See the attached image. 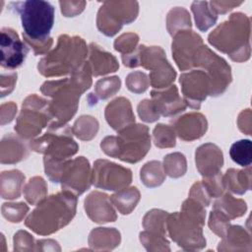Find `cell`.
Listing matches in <instances>:
<instances>
[{"instance_id":"cell-8","label":"cell","mask_w":252,"mask_h":252,"mask_svg":"<svg viewBox=\"0 0 252 252\" xmlns=\"http://www.w3.org/2000/svg\"><path fill=\"white\" fill-rule=\"evenodd\" d=\"M122 61L129 68L143 66L150 70V84L155 89L169 87L176 77V72L166 60L164 51L158 46L139 45L134 52L122 55Z\"/></svg>"},{"instance_id":"cell-11","label":"cell","mask_w":252,"mask_h":252,"mask_svg":"<svg viewBox=\"0 0 252 252\" xmlns=\"http://www.w3.org/2000/svg\"><path fill=\"white\" fill-rule=\"evenodd\" d=\"M138 12L139 6L136 1H105L97 13V28L105 35L112 36L124 24L132 23Z\"/></svg>"},{"instance_id":"cell-48","label":"cell","mask_w":252,"mask_h":252,"mask_svg":"<svg viewBox=\"0 0 252 252\" xmlns=\"http://www.w3.org/2000/svg\"><path fill=\"white\" fill-rule=\"evenodd\" d=\"M61 12L65 17H74L83 12L86 2L85 1H60Z\"/></svg>"},{"instance_id":"cell-5","label":"cell","mask_w":252,"mask_h":252,"mask_svg":"<svg viewBox=\"0 0 252 252\" xmlns=\"http://www.w3.org/2000/svg\"><path fill=\"white\" fill-rule=\"evenodd\" d=\"M88 48L83 38L62 34L57 46L38 62V71L45 77L71 74L85 63Z\"/></svg>"},{"instance_id":"cell-24","label":"cell","mask_w":252,"mask_h":252,"mask_svg":"<svg viewBox=\"0 0 252 252\" xmlns=\"http://www.w3.org/2000/svg\"><path fill=\"white\" fill-rule=\"evenodd\" d=\"M90 65L94 76L115 72L119 68L116 58L94 43L90 44Z\"/></svg>"},{"instance_id":"cell-19","label":"cell","mask_w":252,"mask_h":252,"mask_svg":"<svg viewBox=\"0 0 252 252\" xmlns=\"http://www.w3.org/2000/svg\"><path fill=\"white\" fill-rule=\"evenodd\" d=\"M112 203L104 193L94 191L85 200V210L89 218L97 223L114 221L117 219Z\"/></svg>"},{"instance_id":"cell-10","label":"cell","mask_w":252,"mask_h":252,"mask_svg":"<svg viewBox=\"0 0 252 252\" xmlns=\"http://www.w3.org/2000/svg\"><path fill=\"white\" fill-rule=\"evenodd\" d=\"M72 134V128L68 125L48 128L43 136L30 142V148L33 152L43 154L46 158L55 160H67L79 149Z\"/></svg>"},{"instance_id":"cell-31","label":"cell","mask_w":252,"mask_h":252,"mask_svg":"<svg viewBox=\"0 0 252 252\" xmlns=\"http://www.w3.org/2000/svg\"><path fill=\"white\" fill-rule=\"evenodd\" d=\"M166 24L169 33L173 36L176 32L191 28L190 15L184 8L175 7L168 12Z\"/></svg>"},{"instance_id":"cell-14","label":"cell","mask_w":252,"mask_h":252,"mask_svg":"<svg viewBox=\"0 0 252 252\" xmlns=\"http://www.w3.org/2000/svg\"><path fill=\"white\" fill-rule=\"evenodd\" d=\"M92 174L89 160L84 157H79L65 161L59 182L63 190L77 196L90 188L93 183Z\"/></svg>"},{"instance_id":"cell-51","label":"cell","mask_w":252,"mask_h":252,"mask_svg":"<svg viewBox=\"0 0 252 252\" xmlns=\"http://www.w3.org/2000/svg\"><path fill=\"white\" fill-rule=\"evenodd\" d=\"M242 2H233V1H211L209 2L211 8L218 14H224L227 11L233 9V7L240 5Z\"/></svg>"},{"instance_id":"cell-40","label":"cell","mask_w":252,"mask_h":252,"mask_svg":"<svg viewBox=\"0 0 252 252\" xmlns=\"http://www.w3.org/2000/svg\"><path fill=\"white\" fill-rule=\"evenodd\" d=\"M140 240L142 244L146 247L147 250H167L169 251L170 248L168 246L169 242L165 238L164 235L155 233L149 230L143 231L140 233Z\"/></svg>"},{"instance_id":"cell-9","label":"cell","mask_w":252,"mask_h":252,"mask_svg":"<svg viewBox=\"0 0 252 252\" xmlns=\"http://www.w3.org/2000/svg\"><path fill=\"white\" fill-rule=\"evenodd\" d=\"M52 121L49 101L36 94H31L23 102L15 130L21 138L32 139L39 135L42 129Z\"/></svg>"},{"instance_id":"cell-43","label":"cell","mask_w":252,"mask_h":252,"mask_svg":"<svg viewBox=\"0 0 252 252\" xmlns=\"http://www.w3.org/2000/svg\"><path fill=\"white\" fill-rule=\"evenodd\" d=\"M138 41L139 36L136 33H124L115 39L114 48L115 50L121 52L122 55H127L136 50Z\"/></svg>"},{"instance_id":"cell-15","label":"cell","mask_w":252,"mask_h":252,"mask_svg":"<svg viewBox=\"0 0 252 252\" xmlns=\"http://www.w3.org/2000/svg\"><path fill=\"white\" fill-rule=\"evenodd\" d=\"M186 105L199 109L202 101L211 95L212 85L208 74L203 70H192L183 73L179 80Z\"/></svg>"},{"instance_id":"cell-16","label":"cell","mask_w":252,"mask_h":252,"mask_svg":"<svg viewBox=\"0 0 252 252\" xmlns=\"http://www.w3.org/2000/svg\"><path fill=\"white\" fill-rule=\"evenodd\" d=\"M202 45V37L191 30L180 31L174 34L172 56L181 71L193 67L195 55Z\"/></svg>"},{"instance_id":"cell-34","label":"cell","mask_w":252,"mask_h":252,"mask_svg":"<svg viewBox=\"0 0 252 252\" xmlns=\"http://www.w3.org/2000/svg\"><path fill=\"white\" fill-rule=\"evenodd\" d=\"M72 131L79 139L89 141L96 135L98 131V122L93 116L83 115L76 120Z\"/></svg>"},{"instance_id":"cell-12","label":"cell","mask_w":252,"mask_h":252,"mask_svg":"<svg viewBox=\"0 0 252 252\" xmlns=\"http://www.w3.org/2000/svg\"><path fill=\"white\" fill-rule=\"evenodd\" d=\"M193 67H200L206 70L205 72L208 74L212 85V96L221 94L231 82V73L228 64L204 44L195 55Z\"/></svg>"},{"instance_id":"cell-27","label":"cell","mask_w":252,"mask_h":252,"mask_svg":"<svg viewBox=\"0 0 252 252\" xmlns=\"http://www.w3.org/2000/svg\"><path fill=\"white\" fill-rule=\"evenodd\" d=\"M222 181L224 189H227L232 193L241 195L250 189V168H248L247 170L230 168L225 172L224 176H222Z\"/></svg>"},{"instance_id":"cell-33","label":"cell","mask_w":252,"mask_h":252,"mask_svg":"<svg viewBox=\"0 0 252 252\" xmlns=\"http://www.w3.org/2000/svg\"><path fill=\"white\" fill-rule=\"evenodd\" d=\"M47 186L43 178L34 176L24 187V195L31 205H38L46 198Z\"/></svg>"},{"instance_id":"cell-22","label":"cell","mask_w":252,"mask_h":252,"mask_svg":"<svg viewBox=\"0 0 252 252\" xmlns=\"http://www.w3.org/2000/svg\"><path fill=\"white\" fill-rule=\"evenodd\" d=\"M104 114L107 123L117 132L135 123L131 103L125 97H118L109 102Z\"/></svg>"},{"instance_id":"cell-18","label":"cell","mask_w":252,"mask_h":252,"mask_svg":"<svg viewBox=\"0 0 252 252\" xmlns=\"http://www.w3.org/2000/svg\"><path fill=\"white\" fill-rule=\"evenodd\" d=\"M195 158L196 166L201 175L205 178L220 173L223 158L222 153L218 146L212 143L200 146L196 150Z\"/></svg>"},{"instance_id":"cell-41","label":"cell","mask_w":252,"mask_h":252,"mask_svg":"<svg viewBox=\"0 0 252 252\" xmlns=\"http://www.w3.org/2000/svg\"><path fill=\"white\" fill-rule=\"evenodd\" d=\"M2 216L11 222H20L27 213L29 212V207L23 203H4L1 207Z\"/></svg>"},{"instance_id":"cell-32","label":"cell","mask_w":252,"mask_h":252,"mask_svg":"<svg viewBox=\"0 0 252 252\" xmlns=\"http://www.w3.org/2000/svg\"><path fill=\"white\" fill-rule=\"evenodd\" d=\"M140 176L147 187H157L164 181L165 172L159 161L153 160L147 162L141 168Z\"/></svg>"},{"instance_id":"cell-49","label":"cell","mask_w":252,"mask_h":252,"mask_svg":"<svg viewBox=\"0 0 252 252\" xmlns=\"http://www.w3.org/2000/svg\"><path fill=\"white\" fill-rule=\"evenodd\" d=\"M17 81V73L11 72V73H2L0 84H1V96L4 97L5 95L9 94L15 87Z\"/></svg>"},{"instance_id":"cell-21","label":"cell","mask_w":252,"mask_h":252,"mask_svg":"<svg viewBox=\"0 0 252 252\" xmlns=\"http://www.w3.org/2000/svg\"><path fill=\"white\" fill-rule=\"evenodd\" d=\"M152 100L160 115L168 117L182 112L186 108V103L180 97L176 86H169L163 91L153 90L151 92Z\"/></svg>"},{"instance_id":"cell-7","label":"cell","mask_w":252,"mask_h":252,"mask_svg":"<svg viewBox=\"0 0 252 252\" xmlns=\"http://www.w3.org/2000/svg\"><path fill=\"white\" fill-rule=\"evenodd\" d=\"M40 90L43 94L52 98L49 101V111L55 120L48 125V128L67 125V122L76 113L79 98L85 92L72 77L47 81Z\"/></svg>"},{"instance_id":"cell-50","label":"cell","mask_w":252,"mask_h":252,"mask_svg":"<svg viewBox=\"0 0 252 252\" xmlns=\"http://www.w3.org/2000/svg\"><path fill=\"white\" fill-rule=\"evenodd\" d=\"M17 113V104L13 101L1 104L0 107V119L1 125H5L11 122Z\"/></svg>"},{"instance_id":"cell-38","label":"cell","mask_w":252,"mask_h":252,"mask_svg":"<svg viewBox=\"0 0 252 252\" xmlns=\"http://www.w3.org/2000/svg\"><path fill=\"white\" fill-rule=\"evenodd\" d=\"M120 86H121V81L116 76L100 79L95 84L94 94H95L97 98L106 99L114 95L119 91Z\"/></svg>"},{"instance_id":"cell-28","label":"cell","mask_w":252,"mask_h":252,"mask_svg":"<svg viewBox=\"0 0 252 252\" xmlns=\"http://www.w3.org/2000/svg\"><path fill=\"white\" fill-rule=\"evenodd\" d=\"M112 205L123 215L130 214L140 200V192L136 187L123 188L109 197Z\"/></svg>"},{"instance_id":"cell-46","label":"cell","mask_w":252,"mask_h":252,"mask_svg":"<svg viewBox=\"0 0 252 252\" xmlns=\"http://www.w3.org/2000/svg\"><path fill=\"white\" fill-rule=\"evenodd\" d=\"M190 198L194 199L204 207L209 206L211 203V196L209 195L204 183L202 181L194 183V185L191 187L190 193H189Z\"/></svg>"},{"instance_id":"cell-17","label":"cell","mask_w":252,"mask_h":252,"mask_svg":"<svg viewBox=\"0 0 252 252\" xmlns=\"http://www.w3.org/2000/svg\"><path fill=\"white\" fill-rule=\"evenodd\" d=\"M1 66L5 69L13 70L20 67L28 53V44L21 40L18 33L11 28L1 29Z\"/></svg>"},{"instance_id":"cell-44","label":"cell","mask_w":252,"mask_h":252,"mask_svg":"<svg viewBox=\"0 0 252 252\" xmlns=\"http://www.w3.org/2000/svg\"><path fill=\"white\" fill-rule=\"evenodd\" d=\"M149 84L150 81L148 76L141 71L132 72L126 78V86L128 90L135 94L144 93L148 89Z\"/></svg>"},{"instance_id":"cell-30","label":"cell","mask_w":252,"mask_h":252,"mask_svg":"<svg viewBox=\"0 0 252 252\" xmlns=\"http://www.w3.org/2000/svg\"><path fill=\"white\" fill-rule=\"evenodd\" d=\"M214 210H218L229 220L241 217L246 211V204L240 199L233 198L229 193L224 194L214 203Z\"/></svg>"},{"instance_id":"cell-29","label":"cell","mask_w":252,"mask_h":252,"mask_svg":"<svg viewBox=\"0 0 252 252\" xmlns=\"http://www.w3.org/2000/svg\"><path fill=\"white\" fill-rule=\"evenodd\" d=\"M191 10L195 17L196 26L202 32H206L214 26L218 20V16L211 8L209 2L195 1L192 3Z\"/></svg>"},{"instance_id":"cell-35","label":"cell","mask_w":252,"mask_h":252,"mask_svg":"<svg viewBox=\"0 0 252 252\" xmlns=\"http://www.w3.org/2000/svg\"><path fill=\"white\" fill-rule=\"evenodd\" d=\"M167 215L168 214L166 212L161 210H151L144 217L143 225L146 228V230L165 236Z\"/></svg>"},{"instance_id":"cell-4","label":"cell","mask_w":252,"mask_h":252,"mask_svg":"<svg viewBox=\"0 0 252 252\" xmlns=\"http://www.w3.org/2000/svg\"><path fill=\"white\" fill-rule=\"evenodd\" d=\"M250 20L242 13H234L209 34V42L226 53L233 61H244L250 55Z\"/></svg>"},{"instance_id":"cell-26","label":"cell","mask_w":252,"mask_h":252,"mask_svg":"<svg viewBox=\"0 0 252 252\" xmlns=\"http://www.w3.org/2000/svg\"><path fill=\"white\" fill-rule=\"evenodd\" d=\"M120 243V233L115 228L97 227L91 231L89 244L93 249L109 250Z\"/></svg>"},{"instance_id":"cell-23","label":"cell","mask_w":252,"mask_h":252,"mask_svg":"<svg viewBox=\"0 0 252 252\" xmlns=\"http://www.w3.org/2000/svg\"><path fill=\"white\" fill-rule=\"evenodd\" d=\"M29 156L26 145L12 133L6 134L1 140L0 160L1 163H17Z\"/></svg>"},{"instance_id":"cell-42","label":"cell","mask_w":252,"mask_h":252,"mask_svg":"<svg viewBox=\"0 0 252 252\" xmlns=\"http://www.w3.org/2000/svg\"><path fill=\"white\" fill-rule=\"evenodd\" d=\"M209 226L220 237H224L229 227V219L218 210H212L209 219Z\"/></svg>"},{"instance_id":"cell-47","label":"cell","mask_w":252,"mask_h":252,"mask_svg":"<svg viewBox=\"0 0 252 252\" xmlns=\"http://www.w3.org/2000/svg\"><path fill=\"white\" fill-rule=\"evenodd\" d=\"M33 238L32 236L25 230H19L14 235V250H33Z\"/></svg>"},{"instance_id":"cell-3","label":"cell","mask_w":252,"mask_h":252,"mask_svg":"<svg viewBox=\"0 0 252 252\" xmlns=\"http://www.w3.org/2000/svg\"><path fill=\"white\" fill-rule=\"evenodd\" d=\"M205 218L204 206L189 197L184 201L180 213L167 215L166 230L171 239L183 249H202L206 245L203 237Z\"/></svg>"},{"instance_id":"cell-37","label":"cell","mask_w":252,"mask_h":252,"mask_svg":"<svg viewBox=\"0 0 252 252\" xmlns=\"http://www.w3.org/2000/svg\"><path fill=\"white\" fill-rule=\"evenodd\" d=\"M164 172L173 178L180 177L186 172V158L180 153L169 154L163 159Z\"/></svg>"},{"instance_id":"cell-25","label":"cell","mask_w":252,"mask_h":252,"mask_svg":"<svg viewBox=\"0 0 252 252\" xmlns=\"http://www.w3.org/2000/svg\"><path fill=\"white\" fill-rule=\"evenodd\" d=\"M25 175L18 169L6 170L0 176V192L3 199L14 200L21 196Z\"/></svg>"},{"instance_id":"cell-20","label":"cell","mask_w":252,"mask_h":252,"mask_svg":"<svg viewBox=\"0 0 252 252\" xmlns=\"http://www.w3.org/2000/svg\"><path fill=\"white\" fill-rule=\"evenodd\" d=\"M206 117L197 112H192L174 120L172 128L175 134L183 141H193L201 138L207 131Z\"/></svg>"},{"instance_id":"cell-2","label":"cell","mask_w":252,"mask_h":252,"mask_svg":"<svg viewBox=\"0 0 252 252\" xmlns=\"http://www.w3.org/2000/svg\"><path fill=\"white\" fill-rule=\"evenodd\" d=\"M76 195L63 190L41 201L25 223L40 235L51 234L67 225L76 214Z\"/></svg>"},{"instance_id":"cell-45","label":"cell","mask_w":252,"mask_h":252,"mask_svg":"<svg viewBox=\"0 0 252 252\" xmlns=\"http://www.w3.org/2000/svg\"><path fill=\"white\" fill-rule=\"evenodd\" d=\"M138 113L141 119L146 122H155L160 116L155 103L150 99H144L139 103Z\"/></svg>"},{"instance_id":"cell-13","label":"cell","mask_w":252,"mask_h":252,"mask_svg":"<svg viewBox=\"0 0 252 252\" xmlns=\"http://www.w3.org/2000/svg\"><path fill=\"white\" fill-rule=\"evenodd\" d=\"M93 184L104 190H121L132 181V172L129 168L106 159H97L92 172Z\"/></svg>"},{"instance_id":"cell-36","label":"cell","mask_w":252,"mask_h":252,"mask_svg":"<svg viewBox=\"0 0 252 252\" xmlns=\"http://www.w3.org/2000/svg\"><path fill=\"white\" fill-rule=\"evenodd\" d=\"M229 155L231 159L241 166H249L252 161V144L250 140H239L232 144Z\"/></svg>"},{"instance_id":"cell-6","label":"cell","mask_w":252,"mask_h":252,"mask_svg":"<svg viewBox=\"0 0 252 252\" xmlns=\"http://www.w3.org/2000/svg\"><path fill=\"white\" fill-rule=\"evenodd\" d=\"M118 133V136L105 137L100 144L101 150L109 157L130 163L143 159L151 148L149 128L134 123Z\"/></svg>"},{"instance_id":"cell-39","label":"cell","mask_w":252,"mask_h":252,"mask_svg":"<svg viewBox=\"0 0 252 252\" xmlns=\"http://www.w3.org/2000/svg\"><path fill=\"white\" fill-rule=\"evenodd\" d=\"M154 142L158 148H172L175 146V131L171 126L158 124L154 129Z\"/></svg>"},{"instance_id":"cell-1","label":"cell","mask_w":252,"mask_h":252,"mask_svg":"<svg viewBox=\"0 0 252 252\" xmlns=\"http://www.w3.org/2000/svg\"><path fill=\"white\" fill-rule=\"evenodd\" d=\"M9 6L21 15L24 41L35 55L47 52L53 43L49 32L54 24V7L41 0L12 2Z\"/></svg>"}]
</instances>
